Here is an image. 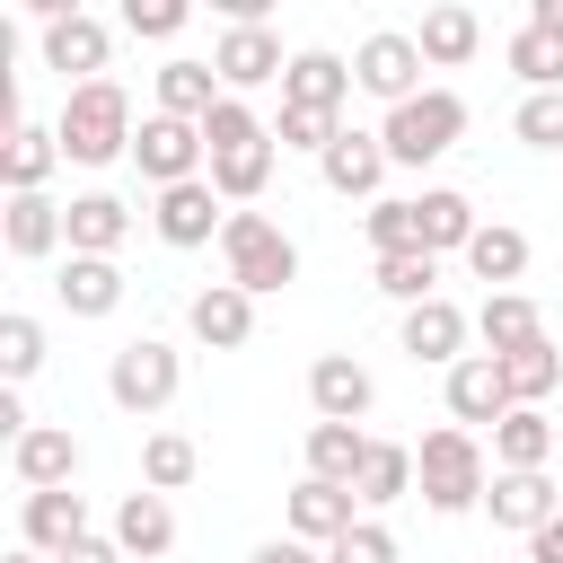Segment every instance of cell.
I'll use <instances>...</instances> for the list:
<instances>
[{"mask_svg": "<svg viewBox=\"0 0 563 563\" xmlns=\"http://www.w3.org/2000/svg\"><path fill=\"white\" fill-rule=\"evenodd\" d=\"M202 150H211V185H220V202H255L264 185H273V123L246 106V97H220L211 106V123H202Z\"/></svg>", "mask_w": 563, "mask_h": 563, "instance_id": "6da1fadb", "label": "cell"}, {"mask_svg": "<svg viewBox=\"0 0 563 563\" xmlns=\"http://www.w3.org/2000/svg\"><path fill=\"white\" fill-rule=\"evenodd\" d=\"M132 97L114 88V79H88V88H70L62 97V114H53V141H62V158H79V167H106V158H123L132 150Z\"/></svg>", "mask_w": 563, "mask_h": 563, "instance_id": "7a4b0ae2", "label": "cell"}, {"mask_svg": "<svg viewBox=\"0 0 563 563\" xmlns=\"http://www.w3.org/2000/svg\"><path fill=\"white\" fill-rule=\"evenodd\" d=\"M413 484H422V501H431L440 519L475 510V501L493 493V475H484V449H475V431H466V422H440V431H422V449H413Z\"/></svg>", "mask_w": 563, "mask_h": 563, "instance_id": "3957f363", "label": "cell"}, {"mask_svg": "<svg viewBox=\"0 0 563 563\" xmlns=\"http://www.w3.org/2000/svg\"><path fill=\"white\" fill-rule=\"evenodd\" d=\"M457 132H466V97H457V88H422V97L387 106V123H378L387 167H431V158L457 150Z\"/></svg>", "mask_w": 563, "mask_h": 563, "instance_id": "277c9868", "label": "cell"}, {"mask_svg": "<svg viewBox=\"0 0 563 563\" xmlns=\"http://www.w3.org/2000/svg\"><path fill=\"white\" fill-rule=\"evenodd\" d=\"M220 264H229V282H238L246 299L290 290V282H299V246H290L264 211H229V229H220Z\"/></svg>", "mask_w": 563, "mask_h": 563, "instance_id": "5b68a950", "label": "cell"}, {"mask_svg": "<svg viewBox=\"0 0 563 563\" xmlns=\"http://www.w3.org/2000/svg\"><path fill=\"white\" fill-rule=\"evenodd\" d=\"M176 387H185V361H176V343H158V334H132V343L106 361V396H114L123 413H158V405H176Z\"/></svg>", "mask_w": 563, "mask_h": 563, "instance_id": "8992f818", "label": "cell"}, {"mask_svg": "<svg viewBox=\"0 0 563 563\" xmlns=\"http://www.w3.org/2000/svg\"><path fill=\"white\" fill-rule=\"evenodd\" d=\"M132 167L167 194V185H194V176H211V150H202V123H176V114H150L141 132H132Z\"/></svg>", "mask_w": 563, "mask_h": 563, "instance_id": "52a82bcc", "label": "cell"}, {"mask_svg": "<svg viewBox=\"0 0 563 563\" xmlns=\"http://www.w3.org/2000/svg\"><path fill=\"white\" fill-rule=\"evenodd\" d=\"M211 70H220L229 97H246V88H273V79L290 70V53H282L273 26H229V35L211 44Z\"/></svg>", "mask_w": 563, "mask_h": 563, "instance_id": "ba28073f", "label": "cell"}, {"mask_svg": "<svg viewBox=\"0 0 563 563\" xmlns=\"http://www.w3.org/2000/svg\"><path fill=\"white\" fill-rule=\"evenodd\" d=\"M352 79H361L369 97L405 106V97H422V88H413V79H422V44H413V35H396V26H378V35H361V53H352Z\"/></svg>", "mask_w": 563, "mask_h": 563, "instance_id": "9c48e42d", "label": "cell"}, {"mask_svg": "<svg viewBox=\"0 0 563 563\" xmlns=\"http://www.w3.org/2000/svg\"><path fill=\"white\" fill-rule=\"evenodd\" d=\"M106 53H114V35H106V18H88V9H70V18L44 26V70H62L70 88L106 79Z\"/></svg>", "mask_w": 563, "mask_h": 563, "instance_id": "30bf717a", "label": "cell"}, {"mask_svg": "<svg viewBox=\"0 0 563 563\" xmlns=\"http://www.w3.org/2000/svg\"><path fill=\"white\" fill-rule=\"evenodd\" d=\"M150 220H158V238H167V246H211V238L229 229V211H220V185H211V176L167 185V194L150 202Z\"/></svg>", "mask_w": 563, "mask_h": 563, "instance_id": "8fae6325", "label": "cell"}, {"mask_svg": "<svg viewBox=\"0 0 563 563\" xmlns=\"http://www.w3.org/2000/svg\"><path fill=\"white\" fill-rule=\"evenodd\" d=\"M361 79H352V62H334L325 44H308V53H290V70H282V106H308V114H343V97H352Z\"/></svg>", "mask_w": 563, "mask_h": 563, "instance_id": "7c38bea8", "label": "cell"}, {"mask_svg": "<svg viewBox=\"0 0 563 563\" xmlns=\"http://www.w3.org/2000/svg\"><path fill=\"white\" fill-rule=\"evenodd\" d=\"M466 334H475V317H466L457 299H422V308H405V352L431 361V369H457V361H466Z\"/></svg>", "mask_w": 563, "mask_h": 563, "instance_id": "4fadbf2b", "label": "cell"}, {"mask_svg": "<svg viewBox=\"0 0 563 563\" xmlns=\"http://www.w3.org/2000/svg\"><path fill=\"white\" fill-rule=\"evenodd\" d=\"M308 405H317V422H361V413L378 405V378H369L352 352H325V361L308 369Z\"/></svg>", "mask_w": 563, "mask_h": 563, "instance_id": "5bb4252c", "label": "cell"}, {"mask_svg": "<svg viewBox=\"0 0 563 563\" xmlns=\"http://www.w3.org/2000/svg\"><path fill=\"white\" fill-rule=\"evenodd\" d=\"M475 229H484V220H475V202H466L457 185L413 194V246H422V255H449V246L466 255V246H475Z\"/></svg>", "mask_w": 563, "mask_h": 563, "instance_id": "9a60e30c", "label": "cell"}, {"mask_svg": "<svg viewBox=\"0 0 563 563\" xmlns=\"http://www.w3.org/2000/svg\"><path fill=\"white\" fill-rule=\"evenodd\" d=\"M185 325H194V343L238 352V343L255 334V299H246L238 282H211V290H194V299H185Z\"/></svg>", "mask_w": 563, "mask_h": 563, "instance_id": "2e32d148", "label": "cell"}, {"mask_svg": "<svg viewBox=\"0 0 563 563\" xmlns=\"http://www.w3.org/2000/svg\"><path fill=\"white\" fill-rule=\"evenodd\" d=\"M343 528H361V493H352V484H317V475H308V484L290 493V537H299V545H334Z\"/></svg>", "mask_w": 563, "mask_h": 563, "instance_id": "e0dca14e", "label": "cell"}, {"mask_svg": "<svg viewBox=\"0 0 563 563\" xmlns=\"http://www.w3.org/2000/svg\"><path fill=\"white\" fill-rule=\"evenodd\" d=\"M0 238H9V255H53V246H70V202H53V194H9V220H0Z\"/></svg>", "mask_w": 563, "mask_h": 563, "instance_id": "ac0fdd59", "label": "cell"}, {"mask_svg": "<svg viewBox=\"0 0 563 563\" xmlns=\"http://www.w3.org/2000/svg\"><path fill=\"white\" fill-rule=\"evenodd\" d=\"M9 466H18V484H26V493H62V484L79 475V440H70L62 422H35V431L9 449Z\"/></svg>", "mask_w": 563, "mask_h": 563, "instance_id": "d6986e66", "label": "cell"}, {"mask_svg": "<svg viewBox=\"0 0 563 563\" xmlns=\"http://www.w3.org/2000/svg\"><path fill=\"white\" fill-rule=\"evenodd\" d=\"M114 545H123L132 563H158V554L176 545V510H167V493H150V484L123 493V501H114Z\"/></svg>", "mask_w": 563, "mask_h": 563, "instance_id": "ffe728a7", "label": "cell"}, {"mask_svg": "<svg viewBox=\"0 0 563 563\" xmlns=\"http://www.w3.org/2000/svg\"><path fill=\"white\" fill-rule=\"evenodd\" d=\"M317 167H325V185H334L343 202H352V194H369V202H378V185H387V141H378V132H352V123H343V141H334V150H325Z\"/></svg>", "mask_w": 563, "mask_h": 563, "instance_id": "44dd1931", "label": "cell"}, {"mask_svg": "<svg viewBox=\"0 0 563 563\" xmlns=\"http://www.w3.org/2000/svg\"><path fill=\"white\" fill-rule=\"evenodd\" d=\"M475 334H484V352H493V361H510V352L545 343V325H537V299H528V290H484Z\"/></svg>", "mask_w": 563, "mask_h": 563, "instance_id": "7402d4cb", "label": "cell"}, {"mask_svg": "<svg viewBox=\"0 0 563 563\" xmlns=\"http://www.w3.org/2000/svg\"><path fill=\"white\" fill-rule=\"evenodd\" d=\"M53 290H62L70 317H114V308H123V264H114V255H70Z\"/></svg>", "mask_w": 563, "mask_h": 563, "instance_id": "603a6c76", "label": "cell"}, {"mask_svg": "<svg viewBox=\"0 0 563 563\" xmlns=\"http://www.w3.org/2000/svg\"><path fill=\"white\" fill-rule=\"evenodd\" d=\"M449 413H457V422H501V413H510V387H501V361H493V352H466V361L449 369Z\"/></svg>", "mask_w": 563, "mask_h": 563, "instance_id": "cb8c5ba5", "label": "cell"}, {"mask_svg": "<svg viewBox=\"0 0 563 563\" xmlns=\"http://www.w3.org/2000/svg\"><path fill=\"white\" fill-rule=\"evenodd\" d=\"M493 457H501V475H545V457H554V422H545L537 405H510V413L493 422Z\"/></svg>", "mask_w": 563, "mask_h": 563, "instance_id": "d4e9b609", "label": "cell"}, {"mask_svg": "<svg viewBox=\"0 0 563 563\" xmlns=\"http://www.w3.org/2000/svg\"><path fill=\"white\" fill-rule=\"evenodd\" d=\"M484 510H493V528H519V537H537V528L563 510V493H554L545 475H493Z\"/></svg>", "mask_w": 563, "mask_h": 563, "instance_id": "484cf974", "label": "cell"}, {"mask_svg": "<svg viewBox=\"0 0 563 563\" xmlns=\"http://www.w3.org/2000/svg\"><path fill=\"white\" fill-rule=\"evenodd\" d=\"M79 537H88V501H79L70 484H62V493H26V545H35V554L62 563Z\"/></svg>", "mask_w": 563, "mask_h": 563, "instance_id": "4316f807", "label": "cell"}, {"mask_svg": "<svg viewBox=\"0 0 563 563\" xmlns=\"http://www.w3.org/2000/svg\"><path fill=\"white\" fill-rule=\"evenodd\" d=\"M220 97H229V88H220L211 62H167V70H158V114H176V123H211Z\"/></svg>", "mask_w": 563, "mask_h": 563, "instance_id": "83f0119b", "label": "cell"}, {"mask_svg": "<svg viewBox=\"0 0 563 563\" xmlns=\"http://www.w3.org/2000/svg\"><path fill=\"white\" fill-rule=\"evenodd\" d=\"M361 466H369V431L361 422H317L308 431V475L317 484H361Z\"/></svg>", "mask_w": 563, "mask_h": 563, "instance_id": "f1b7e54d", "label": "cell"}, {"mask_svg": "<svg viewBox=\"0 0 563 563\" xmlns=\"http://www.w3.org/2000/svg\"><path fill=\"white\" fill-rule=\"evenodd\" d=\"M62 167V141L35 132V123H9V150H0V185L9 194H44V176Z\"/></svg>", "mask_w": 563, "mask_h": 563, "instance_id": "f546056e", "label": "cell"}, {"mask_svg": "<svg viewBox=\"0 0 563 563\" xmlns=\"http://www.w3.org/2000/svg\"><path fill=\"white\" fill-rule=\"evenodd\" d=\"M422 62H440V70H457L475 44H484V26H475V9H457V0H440V9H422Z\"/></svg>", "mask_w": 563, "mask_h": 563, "instance_id": "4dcf8cb0", "label": "cell"}, {"mask_svg": "<svg viewBox=\"0 0 563 563\" xmlns=\"http://www.w3.org/2000/svg\"><path fill=\"white\" fill-rule=\"evenodd\" d=\"M123 238H132V211L114 194H79L70 202V255H114Z\"/></svg>", "mask_w": 563, "mask_h": 563, "instance_id": "1f68e13d", "label": "cell"}, {"mask_svg": "<svg viewBox=\"0 0 563 563\" xmlns=\"http://www.w3.org/2000/svg\"><path fill=\"white\" fill-rule=\"evenodd\" d=\"M466 264H475V282L510 290V282L528 273V238H519L510 220H484V229H475V246H466Z\"/></svg>", "mask_w": 563, "mask_h": 563, "instance_id": "d6a6232c", "label": "cell"}, {"mask_svg": "<svg viewBox=\"0 0 563 563\" xmlns=\"http://www.w3.org/2000/svg\"><path fill=\"white\" fill-rule=\"evenodd\" d=\"M194 466H202V449H194L185 431H150V440H141V484H150V493H185Z\"/></svg>", "mask_w": 563, "mask_h": 563, "instance_id": "836d02e7", "label": "cell"}, {"mask_svg": "<svg viewBox=\"0 0 563 563\" xmlns=\"http://www.w3.org/2000/svg\"><path fill=\"white\" fill-rule=\"evenodd\" d=\"M361 510H387V501H405L413 493V449H396V440H369V466H361Z\"/></svg>", "mask_w": 563, "mask_h": 563, "instance_id": "e575fe53", "label": "cell"}, {"mask_svg": "<svg viewBox=\"0 0 563 563\" xmlns=\"http://www.w3.org/2000/svg\"><path fill=\"white\" fill-rule=\"evenodd\" d=\"M501 387H510V405H545V396L563 387V352H554V343L510 352V361H501Z\"/></svg>", "mask_w": 563, "mask_h": 563, "instance_id": "d590c367", "label": "cell"}, {"mask_svg": "<svg viewBox=\"0 0 563 563\" xmlns=\"http://www.w3.org/2000/svg\"><path fill=\"white\" fill-rule=\"evenodd\" d=\"M431 282H440V255H422V246H413V255H378V290H387V299L422 308V299H440Z\"/></svg>", "mask_w": 563, "mask_h": 563, "instance_id": "8d00e7d4", "label": "cell"}, {"mask_svg": "<svg viewBox=\"0 0 563 563\" xmlns=\"http://www.w3.org/2000/svg\"><path fill=\"white\" fill-rule=\"evenodd\" d=\"M510 70L528 79V97H545V88H563V44L537 35V26H519V35H510Z\"/></svg>", "mask_w": 563, "mask_h": 563, "instance_id": "74e56055", "label": "cell"}, {"mask_svg": "<svg viewBox=\"0 0 563 563\" xmlns=\"http://www.w3.org/2000/svg\"><path fill=\"white\" fill-rule=\"evenodd\" d=\"M44 369V325L35 317H0V378L18 387V378H35Z\"/></svg>", "mask_w": 563, "mask_h": 563, "instance_id": "f35d334b", "label": "cell"}, {"mask_svg": "<svg viewBox=\"0 0 563 563\" xmlns=\"http://www.w3.org/2000/svg\"><path fill=\"white\" fill-rule=\"evenodd\" d=\"M273 141H282V150H317V158H325V150L343 141V123H334V114H308V106H282Z\"/></svg>", "mask_w": 563, "mask_h": 563, "instance_id": "ab89813d", "label": "cell"}, {"mask_svg": "<svg viewBox=\"0 0 563 563\" xmlns=\"http://www.w3.org/2000/svg\"><path fill=\"white\" fill-rule=\"evenodd\" d=\"M369 246H378V255H413V202L378 194V202H369Z\"/></svg>", "mask_w": 563, "mask_h": 563, "instance_id": "60d3db41", "label": "cell"}, {"mask_svg": "<svg viewBox=\"0 0 563 563\" xmlns=\"http://www.w3.org/2000/svg\"><path fill=\"white\" fill-rule=\"evenodd\" d=\"M519 141H528V150H563V88L519 97Z\"/></svg>", "mask_w": 563, "mask_h": 563, "instance_id": "b9f144b4", "label": "cell"}, {"mask_svg": "<svg viewBox=\"0 0 563 563\" xmlns=\"http://www.w3.org/2000/svg\"><path fill=\"white\" fill-rule=\"evenodd\" d=\"M325 563H396V537H387L378 519H361V528H343V537L325 545Z\"/></svg>", "mask_w": 563, "mask_h": 563, "instance_id": "7bdbcfd3", "label": "cell"}, {"mask_svg": "<svg viewBox=\"0 0 563 563\" xmlns=\"http://www.w3.org/2000/svg\"><path fill=\"white\" fill-rule=\"evenodd\" d=\"M185 18H194L185 0H123V26H132V35H176Z\"/></svg>", "mask_w": 563, "mask_h": 563, "instance_id": "ee69618b", "label": "cell"}, {"mask_svg": "<svg viewBox=\"0 0 563 563\" xmlns=\"http://www.w3.org/2000/svg\"><path fill=\"white\" fill-rule=\"evenodd\" d=\"M246 563H325V554H317V545H299V537H273V545H255Z\"/></svg>", "mask_w": 563, "mask_h": 563, "instance_id": "f6af8a7d", "label": "cell"}, {"mask_svg": "<svg viewBox=\"0 0 563 563\" xmlns=\"http://www.w3.org/2000/svg\"><path fill=\"white\" fill-rule=\"evenodd\" d=\"M62 563H132V554H123V545H114V537H79V545H70V554H62Z\"/></svg>", "mask_w": 563, "mask_h": 563, "instance_id": "bcb514c9", "label": "cell"}, {"mask_svg": "<svg viewBox=\"0 0 563 563\" xmlns=\"http://www.w3.org/2000/svg\"><path fill=\"white\" fill-rule=\"evenodd\" d=\"M528 563H563V510H554V519L528 537Z\"/></svg>", "mask_w": 563, "mask_h": 563, "instance_id": "7dc6e473", "label": "cell"}, {"mask_svg": "<svg viewBox=\"0 0 563 563\" xmlns=\"http://www.w3.org/2000/svg\"><path fill=\"white\" fill-rule=\"evenodd\" d=\"M528 26H537V35H554V44H563V0H528Z\"/></svg>", "mask_w": 563, "mask_h": 563, "instance_id": "c3c4849f", "label": "cell"}, {"mask_svg": "<svg viewBox=\"0 0 563 563\" xmlns=\"http://www.w3.org/2000/svg\"><path fill=\"white\" fill-rule=\"evenodd\" d=\"M9 563H53V554H35V545H18V554H9Z\"/></svg>", "mask_w": 563, "mask_h": 563, "instance_id": "681fc988", "label": "cell"}]
</instances>
